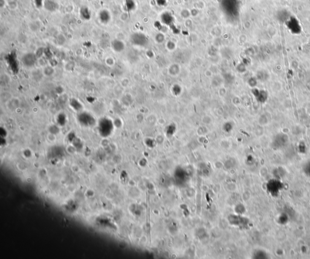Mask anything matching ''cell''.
Segmentation results:
<instances>
[{
	"mask_svg": "<svg viewBox=\"0 0 310 259\" xmlns=\"http://www.w3.org/2000/svg\"><path fill=\"white\" fill-rule=\"evenodd\" d=\"M7 6L9 9L12 10H15L18 8V4L15 0H9L7 2Z\"/></svg>",
	"mask_w": 310,
	"mask_h": 259,
	"instance_id": "11",
	"label": "cell"
},
{
	"mask_svg": "<svg viewBox=\"0 0 310 259\" xmlns=\"http://www.w3.org/2000/svg\"><path fill=\"white\" fill-rule=\"evenodd\" d=\"M125 6L128 10H132L133 9H134L135 6L134 0H126Z\"/></svg>",
	"mask_w": 310,
	"mask_h": 259,
	"instance_id": "12",
	"label": "cell"
},
{
	"mask_svg": "<svg viewBox=\"0 0 310 259\" xmlns=\"http://www.w3.org/2000/svg\"><path fill=\"white\" fill-rule=\"evenodd\" d=\"M21 61L26 67L31 68L35 65L37 61V56L34 53H27L23 56Z\"/></svg>",
	"mask_w": 310,
	"mask_h": 259,
	"instance_id": "1",
	"label": "cell"
},
{
	"mask_svg": "<svg viewBox=\"0 0 310 259\" xmlns=\"http://www.w3.org/2000/svg\"><path fill=\"white\" fill-rule=\"evenodd\" d=\"M105 63L108 66H113L114 65V59L112 57H108L106 58V59H105Z\"/></svg>",
	"mask_w": 310,
	"mask_h": 259,
	"instance_id": "13",
	"label": "cell"
},
{
	"mask_svg": "<svg viewBox=\"0 0 310 259\" xmlns=\"http://www.w3.org/2000/svg\"><path fill=\"white\" fill-rule=\"evenodd\" d=\"M55 73V70L53 67L51 65L45 66L43 68V75H44L46 77H51Z\"/></svg>",
	"mask_w": 310,
	"mask_h": 259,
	"instance_id": "10",
	"label": "cell"
},
{
	"mask_svg": "<svg viewBox=\"0 0 310 259\" xmlns=\"http://www.w3.org/2000/svg\"><path fill=\"white\" fill-rule=\"evenodd\" d=\"M111 16L110 12L106 9L102 10L99 13V19L103 24H107L111 21Z\"/></svg>",
	"mask_w": 310,
	"mask_h": 259,
	"instance_id": "5",
	"label": "cell"
},
{
	"mask_svg": "<svg viewBox=\"0 0 310 259\" xmlns=\"http://www.w3.org/2000/svg\"><path fill=\"white\" fill-rule=\"evenodd\" d=\"M131 41L134 45L142 46L146 43V38L141 33H135L132 36Z\"/></svg>",
	"mask_w": 310,
	"mask_h": 259,
	"instance_id": "4",
	"label": "cell"
},
{
	"mask_svg": "<svg viewBox=\"0 0 310 259\" xmlns=\"http://www.w3.org/2000/svg\"><path fill=\"white\" fill-rule=\"evenodd\" d=\"M5 5V0H0V6L1 7H4Z\"/></svg>",
	"mask_w": 310,
	"mask_h": 259,
	"instance_id": "16",
	"label": "cell"
},
{
	"mask_svg": "<svg viewBox=\"0 0 310 259\" xmlns=\"http://www.w3.org/2000/svg\"><path fill=\"white\" fill-rule=\"evenodd\" d=\"M80 15L85 20H89L91 18V13L89 9L86 7H83L80 9Z\"/></svg>",
	"mask_w": 310,
	"mask_h": 259,
	"instance_id": "9",
	"label": "cell"
},
{
	"mask_svg": "<svg viewBox=\"0 0 310 259\" xmlns=\"http://www.w3.org/2000/svg\"><path fill=\"white\" fill-rule=\"evenodd\" d=\"M248 83H249L250 86H251L252 87H255L256 85V84H257V79L253 78V82L252 81L251 79H250L249 82H248Z\"/></svg>",
	"mask_w": 310,
	"mask_h": 259,
	"instance_id": "15",
	"label": "cell"
},
{
	"mask_svg": "<svg viewBox=\"0 0 310 259\" xmlns=\"http://www.w3.org/2000/svg\"><path fill=\"white\" fill-rule=\"evenodd\" d=\"M34 2H35L36 6L38 8H40L44 5V0H34Z\"/></svg>",
	"mask_w": 310,
	"mask_h": 259,
	"instance_id": "14",
	"label": "cell"
},
{
	"mask_svg": "<svg viewBox=\"0 0 310 259\" xmlns=\"http://www.w3.org/2000/svg\"><path fill=\"white\" fill-rule=\"evenodd\" d=\"M288 139L287 135L284 134H279L276 137L274 143H276L277 147H280L284 146L288 141Z\"/></svg>",
	"mask_w": 310,
	"mask_h": 259,
	"instance_id": "8",
	"label": "cell"
},
{
	"mask_svg": "<svg viewBox=\"0 0 310 259\" xmlns=\"http://www.w3.org/2000/svg\"><path fill=\"white\" fill-rule=\"evenodd\" d=\"M253 96L261 104L265 103L268 98V93L265 90H259L255 88L253 90Z\"/></svg>",
	"mask_w": 310,
	"mask_h": 259,
	"instance_id": "3",
	"label": "cell"
},
{
	"mask_svg": "<svg viewBox=\"0 0 310 259\" xmlns=\"http://www.w3.org/2000/svg\"><path fill=\"white\" fill-rule=\"evenodd\" d=\"M43 6L49 12H55L58 8V4L53 0H45Z\"/></svg>",
	"mask_w": 310,
	"mask_h": 259,
	"instance_id": "7",
	"label": "cell"
},
{
	"mask_svg": "<svg viewBox=\"0 0 310 259\" xmlns=\"http://www.w3.org/2000/svg\"><path fill=\"white\" fill-rule=\"evenodd\" d=\"M112 49L116 53L122 52L125 49L124 43L119 39H114L111 43Z\"/></svg>",
	"mask_w": 310,
	"mask_h": 259,
	"instance_id": "6",
	"label": "cell"
},
{
	"mask_svg": "<svg viewBox=\"0 0 310 259\" xmlns=\"http://www.w3.org/2000/svg\"><path fill=\"white\" fill-rule=\"evenodd\" d=\"M288 29L293 34H299L301 32V26L299 22L296 18H290L286 20Z\"/></svg>",
	"mask_w": 310,
	"mask_h": 259,
	"instance_id": "2",
	"label": "cell"
}]
</instances>
